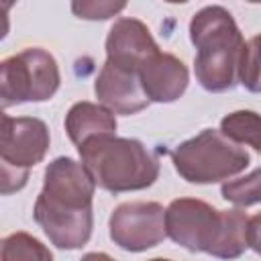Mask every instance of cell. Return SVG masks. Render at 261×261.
<instances>
[{"instance_id":"cell-1","label":"cell","mask_w":261,"mask_h":261,"mask_svg":"<svg viewBox=\"0 0 261 261\" xmlns=\"http://www.w3.org/2000/svg\"><path fill=\"white\" fill-rule=\"evenodd\" d=\"M94 192L96 181L82 161L57 157L45 167L43 190L35 200L33 218L51 245L63 251L88 245L94 228Z\"/></svg>"},{"instance_id":"cell-7","label":"cell","mask_w":261,"mask_h":261,"mask_svg":"<svg viewBox=\"0 0 261 261\" xmlns=\"http://www.w3.org/2000/svg\"><path fill=\"white\" fill-rule=\"evenodd\" d=\"M61 73L55 57L41 47H27L0 63V102L2 108L45 102L59 90Z\"/></svg>"},{"instance_id":"cell-2","label":"cell","mask_w":261,"mask_h":261,"mask_svg":"<svg viewBox=\"0 0 261 261\" xmlns=\"http://www.w3.org/2000/svg\"><path fill=\"white\" fill-rule=\"evenodd\" d=\"M247 224L243 210H218L198 198H175L165 208V230L175 245L218 259L230 261L249 249Z\"/></svg>"},{"instance_id":"cell-15","label":"cell","mask_w":261,"mask_h":261,"mask_svg":"<svg viewBox=\"0 0 261 261\" xmlns=\"http://www.w3.org/2000/svg\"><path fill=\"white\" fill-rule=\"evenodd\" d=\"M220 194L226 202H230L239 208H249V206L261 204V167L243 177L224 181L220 188Z\"/></svg>"},{"instance_id":"cell-19","label":"cell","mask_w":261,"mask_h":261,"mask_svg":"<svg viewBox=\"0 0 261 261\" xmlns=\"http://www.w3.org/2000/svg\"><path fill=\"white\" fill-rule=\"evenodd\" d=\"M80 261H116V259H112V257L106 255V253H86Z\"/></svg>"},{"instance_id":"cell-9","label":"cell","mask_w":261,"mask_h":261,"mask_svg":"<svg viewBox=\"0 0 261 261\" xmlns=\"http://www.w3.org/2000/svg\"><path fill=\"white\" fill-rule=\"evenodd\" d=\"M94 94L102 106L114 114L130 116L149 106V100L141 88L139 71L104 61L94 82Z\"/></svg>"},{"instance_id":"cell-13","label":"cell","mask_w":261,"mask_h":261,"mask_svg":"<svg viewBox=\"0 0 261 261\" xmlns=\"http://www.w3.org/2000/svg\"><path fill=\"white\" fill-rule=\"evenodd\" d=\"M220 133L232 143L253 147L261 153V114L253 110H234L220 120Z\"/></svg>"},{"instance_id":"cell-5","label":"cell","mask_w":261,"mask_h":261,"mask_svg":"<svg viewBox=\"0 0 261 261\" xmlns=\"http://www.w3.org/2000/svg\"><path fill=\"white\" fill-rule=\"evenodd\" d=\"M175 171L190 184L228 181L251 163L249 153L226 139L220 128H204L196 137L179 143L171 153Z\"/></svg>"},{"instance_id":"cell-4","label":"cell","mask_w":261,"mask_h":261,"mask_svg":"<svg viewBox=\"0 0 261 261\" xmlns=\"http://www.w3.org/2000/svg\"><path fill=\"white\" fill-rule=\"evenodd\" d=\"M77 153L96 186L112 194L145 190L159 177L157 157L139 139L96 137L77 147Z\"/></svg>"},{"instance_id":"cell-11","label":"cell","mask_w":261,"mask_h":261,"mask_svg":"<svg viewBox=\"0 0 261 261\" xmlns=\"http://www.w3.org/2000/svg\"><path fill=\"white\" fill-rule=\"evenodd\" d=\"M157 51H159V47H157L151 31L139 18L122 16V18L114 20V24L108 31L106 61H112L116 65H124V67L139 71L141 63Z\"/></svg>"},{"instance_id":"cell-12","label":"cell","mask_w":261,"mask_h":261,"mask_svg":"<svg viewBox=\"0 0 261 261\" xmlns=\"http://www.w3.org/2000/svg\"><path fill=\"white\" fill-rule=\"evenodd\" d=\"M65 130L69 141L77 149L90 139L116 135V118H114V112H110L106 106L82 100L67 110Z\"/></svg>"},{"instance_id":"cell-16","label":"cell","mask_w":261,"mask_h":261,"mask_svg":"<svg viewBox=\"0 0 261 261\" xmlns=\"http://www.w3.org/2000/svg\"><path fill=\"white\" fill-rule=\"evenodd\" d=\"M239 84L253 94H261V35L251 37L243 47Z\"/></svg>"},{"instance_id":"cell-3","label":"cell","mask_w":261,"mask_h":261,"mask_svg":"<svg viewBox=\"0 0 261 261\" xmlns=\"http://www.w3.org/2000/svg\"><path fill=\"white\" fill-rule=\"evenodd\" d=\"M190 41L196 47L194 73L212 94L228 92L239 84V65L245 39L224 6H204L190 20Z\"/></svg>"},{"instance_id":"cell-20","label":"cell","mask_w":261,"mask_h":261,"mask_svg":"<svg viewBox=\"0 0 261 261\" xmlns=\"http://www.w3.org/2000/svg\"><path fill=\"white\" fill-rule=\"evenodd\" d=\"M149 261H171V259H165V257H153V259H149Z\"/></svg>"},{"instance_id":"cell-8","label":"cell","mask_w":261,"mask_h":261,"mask_svg":"<svg viewBox=\"0 0 261 261\" xmlns=\"http://www.w3.org/2000/svg\"><path fill=\"white\" fill-rule=\"evenodd\" d=\"M108 232L114 245L124 251L141 253L157 247L165 237V208L159 202L118 204L108 220Z\"/></svg>"},{"instance_id":"cell-18","label":"cell","mask_w":261,"mask_h":261,"mask_svg":"<svg viewBox=\"0 0 261 261\" xmlns=\"http://www.w3.org/2000/svg\"><path fill=\"white\" fill-rule=\"evenodd\" d=\"M247 245L253 249L257 255H261V212L249 218L247 224Z\"/></svg>"},{"instance_id":"cell-10","label":"cell","mask_w":261,"mask_h":261,"mask_svg":"<svg viewBox=\"0 0 261 261\" xmlns=\"http://www.w3.org/2000/svg\"><path fill=\"white\" fill-rule=\"evenodd\" d=\"M141 88L149 102L169 104L184 96L190 84V71L181 59L171 53H153L139 67Z\"/></svg>"},{"instance_id":"cell-17","label":"cell","mask_w":261,"mask_h":261,"mask_svg":"<svg viewBox=\"0 0 261 261\" xmlns=\"http://www.w3.org/2000/svg\"><path fill=\"white\" fill-rule=\"evenodd\" d=\"M126 8V2H108V0H82V2H71V12L77 18L86 20H106L120 10Z\"/></svg>"},{"instance_id":"cell-14","label":"cell","mask_w":261,"mask_h":261,"mask_svg":"<svg viewBox=\"0 0 261 261\" xmlns=\"http://www.w3.org/2000/svg\"><path fill=\"white\" fill-rule=\"evenodd\" d=\"M0 261H53V253L37 237L16 230L2 239Z\"/></svg>"},{"instance_id":"cell-6","label":"cell","mask_w":261,"mask_h":261,"mask_svg":"<svg viewBox=\"0 0 261 261\" xmlns=\"http://www.w3.org/2000/svg\"><path fill=\"white\" fill-rule=\"evenodd\" d=\"M49 143V128L41 118L2 114L0 159L4 196L18 192L27 186L29 169L45 159Z\"/></svg>"}]
</instances>
